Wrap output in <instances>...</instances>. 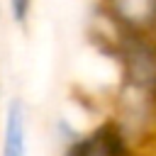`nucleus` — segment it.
<instances>
[{
	"mask_svg": "<svg viewBox=\"0 0 156 156\" xmlns=\"http://www.w3.org/2000/svg\"><path fill=\"white\" fill-rule=\"evenodd\" d=\"M32 7H34V0H7V12H10V20L17 22V24H24L32 15Z\"/></svg>",
	"mask_w": 156,
	"mask_h": 156,
	"instance_id": "nucleus-3",
	"label": "nucleus"
},
{
	"mask_svg": "<svg viewBox=\"0 0 156 156\" xmlns=\"http://www.w3.org/2000/svg\"><path fill=\"white\" fill-rule=\"evenodd\" d=\"M0 156H29V112L22 98H10L0 124Z\"/></svg>",
	"mask_w": 156,
	"mask_h": 156,
	"instance_id": "nucleus-2",
	"label": "nucleus"
},
{
	"mask_svg": "<svg viewBox=\"0 0 156 156\" xmlns=\"http://www.w3.org/2000/svg\"><path fill=\"white\" fill-rule=\"evenodd\" d=\"M105 27L156 34V0H95Z\"/></svg>",
	"mask_w": 156,
	"mask_h": 156,
	"instance_id": "nucleus-1",
	"label": "nucleus"
}]
</instances>
